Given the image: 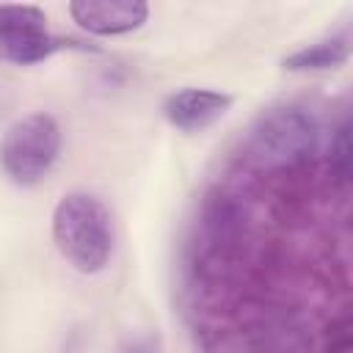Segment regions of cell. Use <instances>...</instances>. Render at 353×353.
I'll list each match as a JSON object with an SVG mask.
<instances>
[{
    "label": "cell",
    "mask_w": 353,
    "mask_h": 353,
    "mask_svg": "<svg viewBox=\"0 0 353 353\" xmlns=\"http://www.w3.org/2000/svg\"><path fill=\"white\" fill-rule=\"evenodd\" d=\"M72 19L91 36H124L149 19L143 0H72Z\"/></svg>",
    "instance_id": "8992f818"
},
{
    "label": "cell",
    "mask_w": 353,
    "mask_h": 353,
    "mask_svg": "<svg viewBox=\"0 0 353 353\" xmlns=\"http://www.w3.org/2000/svg\"><path fill=\"white\" fill-rule=\"evenodd\" d=\"M234 105V97L218 88H179L165 97L163 116L171 127L179 132H201L212 127L218 119H223Z\"/></svg>",
    "instance_id": "5b68a950"
},
{
    "label": "cell",
    "mask_w": 353,
    "mask_h": 353,
    "mask_svg": "<svg viewBox=\"0 0 353 353\" xmlns=\"http://www.w3.org/2000/svg\"><path fill=\"white\" fill-rule=\"evenodd\" d=\"M52 243L58 254L80 273H99L113 254L110 212L94 193L72 190L52 210Z\"/></svg>",
    "instance_id": "6da1fadb"
},
{
    "label": "cell",
    "mask_w": 353,
    "mask_h": 353,
    "mask_svg": "<svg viewBox=\"0 0 353 353\" xmlns=\"http://www.w3.org/2000/svg\"><path fill=\"white\" fill-rule=\"evenodd\" d=\"M58 154L61 127L55 116L44 110H33L17 119L0 138V168L19 188L39 185L58 163Z\"/></svg>",
    "instance_id": "7a4b0ae2"
},
{
    "label": "cell",
    "mask_w": 353,
    "mask_h": 353,
    "mask_svg": "<svg viewBox=\"0 0 353 353\" xmlns=\"http://www.w3.org/2000/svg\"><path fill=\"white\" fill-rule=\"evenodd\" d=\"M347 58H350V39L347 33H336L290 52L281 61V66L290 72H328L345 66Z\"/></svg>",
    "instance_id": "52a82bcc"
},
{
    "label": "cell",
    "mask_w": 353,
    "mask_h": 353,
    "mask_svg": "<svg viewBox=\"0 0 353 353\" xmlns=\"http://www.w3.org/2000/svg\"><path fill=\"white\" fill-rule=\"evenodd\" d=\"M251 154L265 168H292L317 149L314 119L295 105H276L259 113L251 127Z\"/></svg>",
    "instance_id": "3957f363"
},
{
    "label": "cell",
    "mask_w": 353,
    "mask_h": 353,
    "mask_svg": "<svg viewBox=\"0 0 353 353\" xmlns=\"http://www.w3.org/2000/svg\"><path fill=\"white\" fill-rule=\"evenodd\" d=\"M85 50V44L47 30V14L39 6H0V55L11 63H41L58 50Z\"/></svg>",
    "instance_id": "277c9868"
},
{
    "label": "cell",
    "mask_w": 353,
    "mask_h": 353,
    "mask_svg": "<svg viewBox=\"0 0 353 353\" xmlns=\"http://www.w3.org/2000/svg\"><path fill=\"white\" fill-rule=\"evenodd\" d=\"M331 168L336 171L339 179L350 176V124L347 121L336 130L331 141Z\"/></svg>",
    "instance_id": "ba28073f"
},
{
    "label": "cell",
    "mask_w": 353,
    "mask_h": 353,
    "mask_svg": "<svg viewBox=\"0 0 353 353\" xmlns=\"http://www.w3.org/2000/svg\"><path fill=\"white\" fill-rule=\"evenodd\" d=\"M116 353H163V342L157 334L146 331V334H132L127 336Z\"/></svg>",
    "instance_id": "9c48e42d"
}]
</instances>
